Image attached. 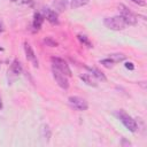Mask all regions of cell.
I'll return each mask as SVG.
<instances>
[{
  "instance_id": "cell-1",
  "label": "cell",
  "mask_w": 147,
  "mask_h": 147,
  "mask_svg": "<svg viewBox=\"0 0 147 147\" xmlns=\"http://www.w3.org/2000/svg\"><path fill=\"white\" fill-rule=\"evenodd\" d=\"M116 116L119 118V121L123 123V125L131 132H136L137 129H138V125H137V122L136 119H133L129 114H126L124 110H119L116 113Z\"/></svg>"
},
{
  "instance_id": "cell-2",
  "label": "cell",
  "mask_w": 147,
  "mask_h": 147,
  "mask_svg": "<svg viewBox=\"0 0 147 147\" xmlns=\"http://www.w3.org/2000/svg\"><path fill=\"white\" fill-rule=\"evenodd\" d=\"M103 24L106 25V28L114 30V31H119L125 29L126 24L123 21V18L121 16H113V17H106L103 21Z\"/></svg>"
},
{
  "instance_id": "cell-3",
  "label": "cell",
  "mask_w": 147,
  "mask_h": 147,
  "mask_svg": "<svg viewBox=\"0 0 147 147\" xmlns=\"http://www.w3.org/2000/svg\"><path fill=\"white\" fill-rule=\"evenodd\" d=\"M118 10H119V16L123 18V21L125 22L126 25H136L138 22L137 16L125 6V5H119L118 6Z\"/></svg>"
},
{
  "instance_id": "cell-4",
  "label": "cell",
  "mask_w": 147,
  "mask_h": 147,
  "mask_svg": "<svg viewBox=\"0 0 147 147\" xmlns=\"http://www.w3.org/2000/svg\"><path fill=\"white\" fill-rule=\"evenodd\" d=\"M51 62H52V67H53V68L57 69L59 71H61L62 74H64V75L68 76V77L71 76V70H70L68 63H67L63 59L57 57V56H52V57H51Z\"/></svg>"
},
{
  "instance_id": "cell-5",
  "label": "cell",
  "mask_w": 147,
  "mask_h": 147,
  "mask_svg": "<svg viewBox=\"0 0 147 147\" xmlns=\"http://www.w3.org/2000/svg\"><path fill=\"white\" fill-rule=\"evenodd\" d=\"M68 102H69V105H70L74 109H76V110H78V111H84V110H87V108H88L87 101H86L85 99L80 98V96H77V95L69 96Z\"/></svg>"
},
{
  "instance_id": "cell-6",
  "label": "cell",
  "mask_w": 147,
  "mask_h": 147,
  "mask_svg": "<svg viewBox=\"0 0 147 147\" xmlns=\"http://www.w3.org/2000/svg\"><path fill=\"white\" fill-rule=\"evenodd\" d=\"M52 74H53V77H54L55 82L57 83V85L62 90H68L69 88V82H68V78L64 74H62L61 71H59L57 69H55L53 67H52Z\"/></svg>"
},
{
  "instance_id": "cell-7",
  "label": "cell",
  "mask_w": 147,
  "mask_h": 147,
  "mask_svg": "<svg viewBox=\"0 0 147 147\" xmlns=\"http://www.w3.org/2000/svg\"><path fill=\"white\" fill-rule=\"evenodd\" d=\"M42 15L44 17L52 24H57L59 23V16L57 13L51 8H44L42 9Z\"/></svg>"
},
{
  "instance_id": "cell-8",
  "label": "cell",
  "mask_w": 147,
  "mask_h": 147,
  "mask_svg": "<svg viewBox=\"0 0 147 147\" xmlns=\"http://www.w3.org/2000/svg\"><path fill=\"white\" fill-rule=\"evenodd\" d=\"M24 52H25V56L29 61H31L33 63L34 67H38V60H37V56L31 47V45L29 42H24Z\"/></svg>"
},
{
  "instance_id": "cell-9",
  "label": "cell",
  "mask_w": 147,
  "mask_h": 147,
  "mask_svg": "<svg viewBox=\"0 0 147 147\" xmlns=\"http://www.w3.org/2000/svg\"><path fill=\"white\" fill-rule=\"evenodd\" d=\"M79 77H80V79H82L85 84H87L88 86H93V87H96V86H98L96 78H95L93 75H91V74H83V75H80Z\"/></svg>"
},
{
  "instance_id": "cell-10",
  "label": "cell",
  "mask_w": 147,
  "mask_h": 147,
  "mask_svg": "<svg viewBox=\"0 0 147 147\" xmlns=\"http://www.w3.org/2000/svg\"><path fill=\"white\" fill-rule=\"evenodd\" d=\"M44 20H45V17H44V15L41 13H34V15H33V22H32L33 29L34 30H39L41 28L42 23H44Z\"/></svg>"
},
{
  "instance_id": "cell-11",
  "label": "cell",
  "mask_w": 147,
  "mask_h": 147,
  "mask_svg": "<svg viewBox=\"0 0 147 147\" xmlns=\"http://www.w3.org/2000/svg\"><path fill=\"white\" fill-rule=\"evenodd\" d=\"M86 69L91 72V75H93L98 80H101V82H106V76L103 75V72H101L99 69L96 68H90V67H86Z\"/></svg>"
},
{
  "instance_id": "cell-12",
  "label": "cell",
  "mask_w": 147,
  "mask_h": 147,
  "mask_svg": "<svg viewBox=\"0 0 147 147\" xmlns=\"http://www.w3.org/2000/svg\"><path fill=\"white\" fill-rule=\"evenodd\" d=\"M41 137H42L46 141L49 140V138L52 137V131H51L49 125H47V124H42V125H41Z\"/></svg>"
},
{
  "instance_id": "cell-13",
  "label": "cell",
  "mask_w": 147,
  "mask_h": 147,
  "mask_svg": "<svg viewBox=\"0 0 147 147\" xmlns=\"http://www.w3.org/2000/svg\"><path fill=\"white\" fill-rule=\"evenodd\" d=\"M10 70H11L15 75H20V74H22L23 68H22V65H21V63H20V61H18V60H14V61L11 62Z\"/></svg>"
},
{
  "instance_id": "cell-14",
  "label": "cell",
  "mask_w": 147,
  "mask_h": 147,
  "mask_svg": "<svg viewBox=\"0 0 147 147\" xmlns=\"http://www.w3.org/2000/svg\"><path fill=\"white\" fill-rule=\"evenodd\" d=\"M113 62H114V64L115 63H118V62H122V61H124L125 60V55L124 54H122V53H114V54H109V56H108Z\"/></svg>"
},
{
  "instance_id": "cell-15",
  "label": "cell",
  "mask_w": 147,
  "mask_h": 147,
  "mask_svg": "<svg viewBox=\"0 0 147 147\" xmlns=\"http://www.w3.org/2000/svg\"><path fill=\"white\" fill-rule=\"evenodd\" d=\"M67 5H68V0H55V1H54V7H55V9H57L59 11L65 10Z\"/></svg>"
},
{
  "instance_id": "cell-16",
  "label": "cell",
  "mask_w": 147,
  "mask_h": 147,
  "mask_svg": "<svg viewBox=\"0 0 147 147\" xmlns=\"http://www.w3.org/2000/svg\"><path fill=\"white\" fill-rule=\"evenodd\" d=\"M90 2V0H71L70 2V7L72 9H77V8H80L85 5H87Z\"/></svg>"
},
{
  "instance_id": "cell-17",
  "label": "cell",
  "mask_w": 147,
  "mask_h": 147,
  "mask_svg": "<svg viewBox=\"0 0 147 147\" xmlns=\"http://www.w3.org/2000/svg\"><path fill=\"white\" fill-rule=\"evenodd\" d=\"M77 38H78V40H79L82 44L86 45L88 48H91V47H92V42L90 41V39H88V37H87V36H85V34H78V36H77Z\"/></svg>"
},
{
  "instance_id": "cell-18",
  "label": "cell",
  "mask_w": 147,
  "mask_h": 147,
  "mask_svg": "<svg viewBox=\"0 0 147 147\" xmlns=\"http://www.w3.org/2000/svg\"><path fill=\"white\" fill-rule=\"evenodd\" d=\"M44 44H45L46 46H49V47H56V46H57V42H56L53 38H51V37H46V38L44 39Z\"/></svg>"
},
{
  "instance_id": "cell-19",
  "label": "cell",
  "mask_w": 147,
  "mask_h": 147,
  "mask_svg": "<svg viewBox=\"0 0 147 147\" xmlns=\"http://www.w3.org/2000/svg\"><path fill=\"white\" fill-rule=\"evenodd\" d=\"M100 64H102V65L106 67V68H111V67L114 65V62H113L109 57H107V59H102V60H100Z\"/></svg>"
},
{
  "instance_id": "cell-20",
  "label": "cell",
  "mask_w": 147,
  "mask_h": 147,
  "mask_svg": "<svg viewBox=\"0 0 147 147\" xmlns=\"http://www.w3.org/2000/svg\"><path fill=\"white\" fill-rule=\"evenodd\" d=\"M11 1L16 2V3H20V5H29V6L33 5V0H11Z\"/></svg>"
},
{
  "instance_id": "cell-21",
  "label": "cell",
  "mask_w": 147,
  "mask_h": 147,
  "mask_svg": "<svg viewBox=\"0 0 147 147\" xmlns=\"http://www.w3.org/2000/svg\"><path fill=\"white\" fill-rule=\"evenodd\" d=\"M125 68L129 70H133L134 69V64L132 62H125Z\"/></svg>"
},
{
  "instance_id": "cell-22",
  "label": "cell",
  "mask_w": 147,
  "mask_h": 147,
  "mask_svg": "<svg viewBox=\"0 0 147 147\" xmlns=\"http://www.w3.org/2000/svg\"><path fill=\"white\" fill-rule=\"evenodd\" d=\"M133 3H136V5H139V6H145L146 5V2H145V0H131Z\"/></svg>"
},
{
  "instance_id": "cell-23",
  "label": "cell",
  "mask_w": 147,
  "mask_h": 147,
  "mask_svg": "<svg viewBox=\"0 0 147 147\" xmlns=\"http://www.w3.org/2000/svg\"><path fill=\"white\" fill-rule=\"evenodd\" d=\"M121 145H122V146H125V145H126V146H130V145H131V142H130V141H127L125 138H123V139H122Z\"/></svg>"
},
{
  "instance_id": "cell-24",
  "label": "cell",
  "mask_w": 147,
  "mask_h": 147,
  "mask_svg": "<svg viewBox=\"0 0 147 147\" xmlns=\"http://www.w3.org/2000/svg\"><path fill=\"white\" fill-rule=\"evenodd\" d=\"M3 31V24H2V22L0 21V33Z\"/></svg>"
},
{
  "instance_id": "cell-25",
  "label": "cell",
  "mask_w": 147,
  "mask_h": 147,
  "mask_svg": "<svg viewBox=\"0 0 147 147\" xmlns=\"http://www.w3.org/2000/svg\"><path fill=\"white\" fill-rule=\"evenodd\" d=\"M2 107H3V103H2V99L0 96V109H2Z\"/></svg>"
}]
</instances>
